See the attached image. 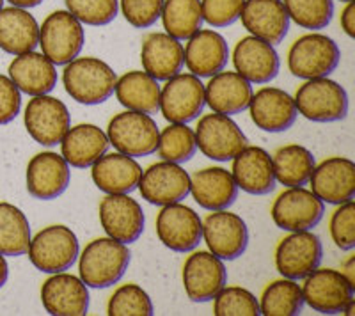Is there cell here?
<instances>
[{"instance_id": "obj_1", "label": "cell", "mask_w": 355, "mask_h": 316, "mask_svg": "<svg viewBox=\"0 0 355 316\" xmlns=\"http://www.w3.org/2000/svg\"><path fill=\"white\" fill-rule=\"evenodd\" d=\"M130 256L126 243L110 236L93 240L78 256L80 279L87 288H110L128 270Z\"/></svg>"}, {"instance_id": "obj_2", "label": "cell", "mask_w": 355, "mask_h": 316, "mask_svg": "<svg viewBox=\"0 0 355 316\" xmlns=\"http://www.w3.org/2000/svg\"><path fill=\"white\" fill-rule=\"evenodd\" d=\"M116 82V71L96 57H77L62 71L66 93L82 105L107 102L114 94Z\"/></svg>"}, {"instance_id": "obj_3", "label": "cell", "mask_w": 355, "mask_h": 316, "mask_svg": "<svg viewBox=\"0 0 355 316\" xmlns=\"http://www.w3.org/2000/svg\"><path fill=\"white\" fill-rule=\"evenodd\" d=\"M295 107L306 119L315 123H334L347 118V91L327 77L309 78L295 94Z\"/></svg>"}, {"instance_id": "obj_4", "label": "cell", "mask_w": 355, "mask_h": 316, "mask_svg": "<svg viewBox=\"0 0 355 316\" xmlns=\"http://www.w3.org/2000/svg\"><path fill=\"white\" fill-rule=\"evenodd\" d=\"M31 263L44 274H59L75 265L78 258L77 235L69 227L49 226L41 229L28 243Z\"/></svg>"}, {"instance_id": "obj_5", "label": "cell", "mask_w": 355, "mask_h": 316, "mask_svg": "<svg viewBox=\"0 0 355 316\" xmlns=\"http://www.w3.org/2000/svg\"><path fill=\"white\" fill-rule=\"evenodd\" d=\"M107 137L119 153L133 158L150 157L158 148L160 130L150 114L126 110L110 119Z\"/></svg>"}, {"instance_id": "obj_6", "label": "cell", "mask_w": 355, "mask_h": 316, "mask_svg": "<svg viewBox=\"0 0 355 316\" xmlns=\"http://www.w3.org/2000/svg\"><path fill=\"white\" fill-rule=\"evenodd\" d=\"M84 43V27L69 11L52 12L40 27V46L43 55L55 66H66L77 59Z\"/></svg>"}, {"instance_id": "obj_7", "label": "cell", "mask_w": 355, "mask_h": 316, "mask_svg": "<svg viewBox=\"0 0 355 316\" xmlns=\"http://www.w3.org/2000/svg\"><path fill=\"white\" fill-rule=\"evenodd\" d=\"M341 59L334 40L323 34H307L299 37L288 52V68L295 77L309 78L329 77L336 71Z\"/></svg>"}, {"instance_id": "obj_8", "label": "cell", "mask_w": 355, "mask_h": 316, "mask_svg": "<svg viewBox=\"0 0 355 316\" xmlns=\"http://www.w3.org/2000/svg\"><path fill=\"white\" fill-rule=\"evenodd\" d=\"M196 144L210 160H233L247 146V137L236 123L224 114H206L196 128Z\"/></svg>"}, {"instance_id": "obj_9", "label": "cell", "mask_w": 355, "mask_h": 316, "mask_svg": "<svg viewBox=\"0 0 355 316\" xmlns=\"http://www.w3.org/2000/svg\"><path fill=\"white\" fill-rule=\"evenodd\" d=\"M24 123L27 134L41 146L61 144L62 137L71 126L69 110L59 98L40 94L25 107Z\"/></svg>"}, {"instance_id": "obj_10", "label": "cell", "mask_w": 355, "mask_h": 316, "mask_svg": "<svg viewBox=\"0 0 355 316\" xmlns=\"http://www.w3.org/2000/svg\"><path fill=\"white\" fill-rule=\"evenodd\" d=\"M206 105L205 84L192 73H178L160 89L162 116L169 123H187L199 118Z\"/></svg>"}, {"instance_id": "obj_11", "label": "cell", "mask_w": 355, "mask_h": 316, "mask_svg": "<svg viewBox=\"0 0 355 316\" xmlns=\"http://www.w3.org/2000/svg\"><path fill=\"white\" fill-rule=\"evenodd\" d=\"M325 204L311 191L290 186L279 195L272 207V220L284 231H309L322 220Z\"/></svg>"}, {"instance_id": "obj_12", "label": "cell", "mask_w": 355, "mask_h": 316, "mask_svg": "<svg viewBox=\"0 0 355 316\" xmlns=\"http://www.w3.org/2000/svg\"><path fill=\"white\" fill-rule=\"evenodd\" d=\"M355 288L347 277L332 268L313 270L302 286L304 304L322 315L343 313L345 306L354 299Z\"/></svg>"}, {"instance_id": "obj_13", "label": "cell", "mask_w": 355, "mask_h": 316, "mask_svg": "<svg viewBox=\"0 0 355 316\" xmlns=\"http://www.w3.org/2000/svg\"><path fill=\"white\" fill-rule=\"evenodd\" d=\"M202 238L217 258L233 261L245 252L249 245V229L240 215L227 210H215L202 222Z\"/></svg>"}, {"instance_id": "obj_14", "label": "cell", "mask_w": 355, "mask_h": 316, "mask_svg": "<svg viewBox=\"0 0 355 316\" xmlns=\"http://www.w3.org/2000/svg\"><path fill=\"white\" fill-rule=\"evenodd\" d=\"M323 245L311 231H293L279 242L275 249V267L286 279H306L322 263Z\"/></svg>"}, {"instance_id": "obj_15", "label": "cell", "mask_w": 355, "mask_h": 316, "mask_svg": "<svg viewBox=\"0 0 355 316\" xmlns=\"http://www.w3.org/2000/svg\"><path fill=\"white\" fill-rule=\"evenodd\" d=\"M137 188L148 203L167 207L180 203L190 194V176L180 164L164 160L142 173Z\"/></svg>"}, {"instance_id": "obj_16", "label": "cell", "mask_w": 355, "mask_h": 316, "mask_svg": "<svg viewBox=\"0 0 355 316\" xmlns=\"http://www.w3.org/2000/svg\"><path fill=\"white\" fill-rule=\"evenodd\" d=\"M157 235L171 251L189 252L202 240V220L187 204H167L157 217Z\"/></svg>"}, {"instance_id": "obj_17", "label": "cell", "mask_w": 355, "mask_h": 316, "mask_svg": "<svg viewBox=\"0 0 355 316\" xmlns=\"http://www.w3.org/2000/svg\"><path fill=\"white\" fill-rule=\"evenodd\" d=\"M183 288L192 302H210L227 283V270L210 251H198L183 265Z\"/></svg>"}, {"instance_id": "obj_18", "label": "cell", "mask_w": 355, "mask_h": 316, "mask_svg": "<svg viewBox=\"0 0 355 316\" xmlns=\"http://www.w3.org/2000/svg\"><path fill=\"white\" fill-rule=\"evenodd\" d=\"M100 222L107 236L117 242H137L144 231V211L128 194H109L100 203Z\"/></svg>"}, {"instance_id": "obj_19", "label": "cell", "mask_w": 355, "mask_h": 316, "mask_svg": "<svg viewBox=\"0 0 355 316\" xmlns=\"http://www.w3.org/2000/svg\"><path fill=\"white\" fill-rule=\"evenodd\" d=\"M311 192L323 203L343 204L355 198V164L348 158L332 157L315 166L311 173Z\"/></svg>"}, {"instance_id": "obj_20", "label": "cell", "mask_w": 355, "mask_h": 316, "mask_svg": "<svg viewBox=\"0 0 355 316\" xmlns=\"http://www.w3.org/2000/svg\"><path fill=\"white\" fill-rule=\"evenodd\" d=\"M25 178H27L28 194L34 199L52 201L66 192L71 179V170L62 155L43 151L31 158Z\"/></svg>"}, {"instance_id": "obj_21", "label": "cell", "mask_w": 355, "mask_h": 316, "mask_svg": "<svg viewBox=\"0 0 355 316\" xmlns=\"http://www.w3.org/2000/svg\"><path fill=\"white\" fill-rule=\"evenodd\" d=\"M247 109L250 112V119L259 130L270 134L290 130L299 114L293 98L277 87H263L256 94L252 93Z\"/></svg>"}, {"instance_id": "obj_22", "label": "cell", "mask_w": 355, "mask_h": 316, "mask_svg": "<svg viewBox=\"0 0 355 316\" xmlns=\"http://www.w3.org/2000/svg\"><path fill=\"white\" fill-rule=\"evenodd\" d=\"M41 302L49 315L84 316L89 311L87 286L71 274H52L41 286Z\"/></svg>"}, {"instance_id": "obj_23", "label": "cell", "mask_w": 355, "mask_h": 316, "mask_svg": "<svg viewBox=\"0 0 355 316\" xmlns=\"http://www.w3.org/2000/svg\"><path fill=\"white\" fill-rule=\"evenodd\" d=\"M240 18L250 36L272 46L279 45L290 28V17L283 0H245Z\"/></svg>"}, {"instance_id": "obj_24", "label": "cell", "mask_w": 355, "mask_h": 316, "mask_svg": "<svg viewBox=\"0 0 355 316\" xmlns=\"http://www.w3.org/2000/svg\"><path fill=\"white\" fill-rule=\"evenodd\" d=\"M183 61L189 71L199 78L214 77L227 66L230 46L224 36L215 30H201L189 37L183 49Z\"/></svg>"}, {"instance_id": "obj_25", "label": "cell", "mask_w": 355, "mask_h": 316, "mask_svg": "<svg viewBox=\"0 0 355 316\" xmlns=\"http://www.w3.org/2000/svg\"><path fill=\"white\" fill-rule=\"evenodd\" d=\"M233 64L236 73L252 84H268L277 77L281 68V61L274 46L254 36L242 37L236 43Z\"/></svg>"}, {"instance_id": "obj_26", "label": "cell", "mask_w": 355, "mask_h": 316, "mask_svg": "<svg viewBox=\"0 0 355 316\" xmlns=\"http://www.w3.org/2000/svg\"><path fill=\"white\" fill-rule=\"evenodd\" d=\"M231 176L236 186L250 195H266L275 188L272 157L258 146H245L233 158Z\"/></svg>"}, {"instance_id": "obj_27", "label": "cell", "mask_w": 355, "mask_h": 316, "mask_svg": "<svg viewBox=\"0 0 355 316\" xmlns=\"http://www.w3.org/2000/svg\"><path fill=\"white\" fill-rule=\"evenodd\" d=\"M91 169L94 185L105 194H130L137 188L142 176V167L135 158L119 151L100 157Z\"/></svg>"}, {"instance_id": "obj_28", "label": "cell", "mask_w": 355, "mask_h": 316, "mask_svg": "<svg viewBox=\"0 0 355 316\" xmlns=\"http://www.w3.org/2000/svg\"><path fill=\"white\" fill-rule=\"evenodd\" d=\"M9 78L15 82L20 93L40 96L55 89L59 75L55 64L49 61L43 53L27 52L17 55L9 64Z\"/></svg>"}, {"instance_id": "obj_29", "label": "cell", "mask_w": 355, "mask_h": 316, "mask_svg": "<svg viewBox=\"0 0 355 316\" xmlns=\"http://www.w3.org/2000/svg\"><path fill=\"white\" fill-rule=\"evenodd\" d=\"M190 194L205 210H227L239 198V186L226 169L208 167L190 178Z\"/></svg>"}, {"instance_id": "obj_30", "label": "cell", "mask_w": 355, "mask_h": 316, "mask_svg": "<svg viewBox=\"0 0 355 316\" xmlns=\"http://www.w3.org/2000/svg\"><path fill=\"white\" fill-rule=\"evenodd\" d=\"M205 96L206 105L214 112L234 116L249 107L252 87H250V82L236 71L222 69L205 85Z\"/></svg>"}, {"instance_id": "obj_31", "label": "cell", "mask_w": 355, "mask_h": 316, "mask_svg": "<svg viewBox=\"0 0 355 316\" xmlns=\"http://www.w3.org/2000/svg\"><path fill=\"white\" fill-rule=\"evenodd\" d=\"M141 62L146 73L155 80H169L185 64L182 43L169 34H150L142 43Z\"/></svg>"}, {"instance_id": "obj_32", "label": "cell", "mask_w": 355, "mask_h": 316, "mask_svg": "<svg viewBox=\"0 0 355 316\" xmlns=\"http://www.w3.org/2000/svg\"><path fill=\"white\" fill-rule=\"evenodd\" d=\"M109 146L110 142L105 132L96 125L82 123L73 128L69 126V130L61 141V153L71 167L85 169L93 166L98 158L103 157Z\"/></svg>"}, {"instance_id": "obj_33", "label": "cell", "mask_w": 355, "mask_h": 316, "mask_svg": "<svg viewBox=\"0 0 355 316\" xmlns=\"http://www.w3.org/2000/svg\"><path fill=\"white\" fill-rule=\"evenodd\" d=\"M40 45V25L21 8L0 9V49L11 55L33 52Z\"/></svg>"}, {"instance_id": "obj_34", "label": "cell", "mask_w": 355, "mask_h": 316, "mask_svg": "<svg viewBox=\"0 0 355 316\" xmlns=\"http://www.w3.org/2000/svg\"><path fill=\"white\" fill-rule=\"evenodd\" d=\"M116 96L123 107L142 114L160 110V85L146 71H128L116 82Z\"/></svg>"}, {"instance_id": "obj_35", "label": "cell", "mask_w": 355, "mask_h": 316, "mask_svg": "<svg viewBox=\"0 0 355 316\" xmlns=\"http://www.w3.org/2000/svg\"><path fill=\"white\" fill-rule=\"evenodd\" d=\"M275 182L284 186H304L311 178V173L315 169V155L307 148L299 144H290L272 157Z\"/></svg>"}, {"instance_id": "obj_36", "label": "cell", "mask_w": 355, "mask_h": 316, "mask_svg": "<svg viewBox=\"0 0 355 316\" xmlns=\"http://www.w3.org/2000/svg\"><path fill=\"white\" fill-rule=\"evenodd\" d=\"M31 224L15 204L0 203V254L24 256L31 243Z\"/></svg>"}, {"instance_id": "obj_37", "label": "cell", "mask_w": 355, "mask_h": 316, "mask_svg": "<svg viewBox=\"0 0 355 316\" xmlns=\"http://www.w3.org/2000/svg\"><path fill=\"white\" fill-rule=\"evenodd\" d=\"M162 24L166 34L174 40H189L202 25L201 2L199 0H164Z\"/></svg>"}, {"instance_id": "obj_38", "label": "cell", "mask_w": 355, "mask_h": 316, "mask_svg": "<svg viewBox=\"0 0 355 316\" xmlns=\"http://www.w3.org/2000/svg\"><path fill=\"white\" fill-rule=\"evenodd\" d=\"M302 308V288L286 277L268 284L259 300V315L265 316H295Z\"/></svg>"}, {"instance_id": "obj_39", "label": "cell", "mask_w": 355, "mask_h": 316, "mask_svg": "<svg viewBox=\"0 0 355 316\" xmlns=\"http://www.w3.org/2000/svg\"><path fill=\"white\" fill-rule=\"evenodd\" d=\"M158 157L166 162L185 164L198 151L196 134L192 128L182 123H171L160 132L158 137Z\"/></svg>"}, {"instance_id": "obj_40", "label": "cell", "mask_w": 355, "mask_h": 316, "mask_svg": "<svg viewBox=\"0 0 355 316\" xmlns=\"http://www.w3.org/2000/svg\"><path fill=\"white\" fill-rule=\"evenodd\" d=\"M288 17L307 30L325 28L334 15L332 0H283Z\"/></svg>"}, {"instance_id": "obj_41", "label": "cell", "mask_w": 355, "mask_h": 316, "mask_svg": "<svg viewBox=\"0 0 355 316\" xmlns=\"http://www.w3.org/2000/svg\"><path fill=\"white\" fill-rule=\"evenodd\" d=\"M153 302L137 284H125L112 293L107 306L110 316H151Z\"/></svg>"}, {"instance_id": "obj_42", "label": "cell", "mask_w": 355, "mask_h": 316, "mask_svg": "<svg viewBox=\"0 0 355 316\" xmlns=\"http://www.w3.org/2000/svg\"><path fill=\"white\" fill-rule=\"evenodd\" d=\"M214 315L217 316H258L259 302L249 290L231 286L214 297Z\"/></svg>"}, {"instance_id": "obj_43", "label": "cell", "mask_w": 355, "mask_h": 316, "mask_svg": "<svg viewBox=\"0 0 355 316\" xmlns=\"http://www.w3.org/2000/svg\"><path fill=\"white\" fill-rule=\"evenodd\" d=\"M66 8L80 24L109 25L119 11V0H64Z\"/></svg>"}, {"instance_id": "obj_44", "label": "cell", "mask_w": 355, "mask_h": 316, "mask_svg": "<svg viewBox=\"0 0 355 316\" xmlns=\"http://www.w3.org/2000/svg\"><path fill=\"white\" fill-rule=\"evenodd\" d=\"M338 207L331 217L332 242L341 251H352L355 247V204L348 201Z\"/></svg>"}, {"instance_id": "obj_45", "label": "cell", "mask_w": 355, "mask_h": 316, "mask_svg": "<svg viewBox=\"0 0 355 316\" xmlns=\"http://www.w3.org/2000/svg\"><path fill=\"white\" fill-rule=\"evenodd\" d=\"M119 6L132 27L148 28L160 18L164 0H119Z\"/></svg>"}, {"instance_id": "obj_46", "label": "cell", "mask_w": 355, "mask_h": 316, "mask_svg": "<svg viewBox=\"0 0 355 316\" xmlns=\"http://www.w3.org/2000/svg\"><path fill=\"white\" fill-rule=\"evenodd\" d=\"M245 0H201L202 21L220 28L233 25L240 18Z\"/></svg>"}, {"instance_id": "obj_47", "label": "cell", "mask_w": 355, "mask_h": 316, "mask_svg": "<svg viewBox=\"0 0 355 316\" xmlns=\"http://www.w3.org/2000/svg\"><path fill=\"white\" fill-rule=\"evenodd\" d=\"M21 109V93L15 82L0 75V125H8L17 118Z\"/></svg>"}, {"instance_id": "obj_48", "label": "cell", "mask_w": 355, "mask_h": 316, "mask_svg": "<svg viewBox=\"0 0 355 316\" xmlns=\"http://www.w3.org/2000/svg\"><path fill=\"white\" fill-rule=\"evenodd\" d=\"M341 27L348 37H355V4L354 0L347 2V8L341 12Z\"/></svg>"}, {"instance_id": "obj_49", "label": "cell", "mask_w": 355, "mask_h": 316, "mask_svg": "<svg viewBox=\"0 0 355 316\" xmlns=\"http://www.w3.org/2000/svg\"><path fill=\"white\" fill-rule=\"evenodd\" d=\"M341 274L347 277L348 283H350L352 286L355 288V256H350V258H348L347 263L343 265V270H341Z\"/></svg>"}, {"instance_id": "obj_50", "label": "cell", "mask_w": 355, "mask_h": 316, "mask_svg": "<svg viewBox=\"0 0 355 316\" xmlns=\"http://www.w3.org/2000/svg\"><path fill=\"white\" fill-rule=\"evenodd\" d=\"M8 2L11 6H15V8L28 9V8H36V6H40L43 0H8Z\"/></svg>"}, {"instance_id": "obj_51", "label": "cell", "mask_w": 355, "mask_h": 316, "mask_svg": "<svg viewBox=\"0 0 355 316\" xmlns=\"http://www.w3.org/2000/svg\"><path fill=\"white\" fill-rule=\"evenodd\" d=\"M9 277V267H8V261H6V258L2 254H0V288L4 286L6 281H8Z\"/></svg>"}, {"instance_id": "obj_52", "label": "cell", "mask_w": 355, "mask_h": 316, "mask_svg": "<svg viewBox=\"0 0 355 316\" xmlns=\"http://www.w3.org/2000/svg\"><path fill=\"white\" fill-rule=\"evenodd\" d=\"M343 313H345V315H347V316H354V315H355V300H354V299H352L350 302H348V304L345 306Z\"/></svg>"}, {"instance_id": "obj_53", "label": "cell", "mask_w": 355, "mask_h": 316, "mask_svg": "<svg viewBox=\"0 0 355 316\" xmlns=\"http://www.w3.org/2000/svg\"><path fill=\"white\" fill-rule=\"evenodd\" d=\"M4 8V0H0V9Z\"/></svg>"}, {"instance_id": "obj_54", "label": "cell", "mask_w": 355, "mask_h": 316, "mask_svg": "<svg viewBox=\"0 0 355 316\" xmlns=\"http://www.w3.org/2000/svg\"><path fill=\"white\" fill-rule=\"evenodd\" d=\"M341 2H352V0H341Z\"/></svg>"}]
</instances>
